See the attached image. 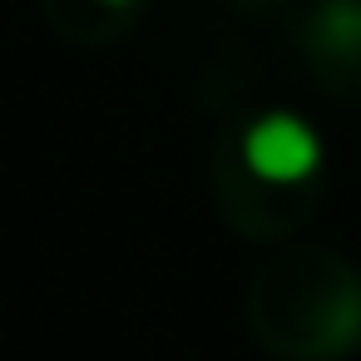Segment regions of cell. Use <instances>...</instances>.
Segmentation results:
<instances>
[{
	"label": "cell",
	"instance_id": "6da1fadb",
	"mask_svg": "<svg viewBox=\"0 0 361 361\" xmlns=\"http://www.w3.org/2000/svg\"><path fill=\"white\" fill-rule=\"evenodd\" d=\"M243 159L267 183H302L322 164V139L297 114H262L243 134Z\"/></svg>",
	"mask_w": 361,
	"mask_h": 361
},
{
	"label": "cell",
	"instance_id": "7a4b0ae2",
	"mask_svg": "<svg viewBox=\"0 0 361 361\" xmlns=\"http://www.w3.org/2000/svg\"><path fill=\"white\" fill-rule=\"evenodd\" d=\"M104 6H129V0H104Z\"/></svg>",
	"mask_w": 361,
	"mask_h": 361
}]
</instances>
